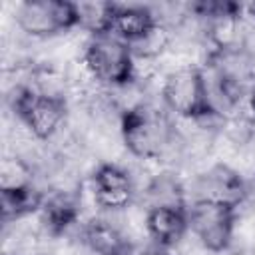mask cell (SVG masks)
<instances>
[{
	"label": "cell",
	"mask_w": 255,
	"mask_h": 255,
	"mask_svg": "<svg viewBox=\"0 0 255 255\" xmlns=\"http://www.w3.org/2000/svg\"><path fill=\"white\" fill-rule=\"evenodd\" d=\"M120 131L128 153L141 161H163L175 153H181V143L175 133L173 120L167 112L139 104L122 114Z\"/></svg>",
	"instance_id": "1"
},
{
	"label": "cell",
	"mask_w": 255,
	"mask_h": 255,
	"mask_svg": "<svg viewBox=\"0 0 255 255\" xmlns=\"http://www.w3.org/2000/svg\"><path fill=\"white\" fill-rule=\"evenodd\" d=\"M82 60L102 88H122L133 82V54L116 34L90 36L84 44Z\"/></svg>",
	"instance_id": "2"
},
{
	"label": "cell",
	"mask_w": 255,
	"mask_h": 255,
	"mask_svg": "<svg viewBox=\"0 0 255 255\" xmlns=\"http://www.w3.org/2000/svg\"><path fill=\"white\" fill-rule=\"evenodd\" d=\"M12 108L16 112L18 122H22L28 131L44 143H48L66 126V98L40 94L28 84H16Z\"/></svg>",
	"instance_id": "3"
},
{
	"label": "cell",
	"mask_w": 255,
	"mask_h": 255,
	"mask_svg": "<svg viewBox=\"0 0 255 255\" xmlns=\"http://www.w3.org/2000/svg\"><path fill=\"white\" fill-rule=\"evenodd\" d=\"M161 104L175 118L183 120H205L219 118L207 98V86L201 68H179L165 74L161 82Z\"/></svg>",
	"instance_id": "4"
},
{
	"label": "cell",
	"mask_w": 255,
	"mask_h": 255,
	"mask_svg": "<svg viewBox=\"0 0 255 255\" xmlns=\"http://www.w3.org/2000/svg\"><path fill=\"white\" fill-rule=\"evenodd\" d=\"M239 219V207L213 199H197L187 207L189 233L197 243L217 255L229 249L235 237V225Z\"/></svg>",
	"instance_id": "5"
},
{
	"label": "cell",
	"mask_w": 255,
	"mask_h": 255,
	"mask_svg": "<svg viewBox=\"0 0 255 255\" xmlns=\"http://www.w3.org/2000/svg\"><path fill=\"white\" fill-rule=\"evenodd\" d=\"M16 26L38 40L78 28V6L68 0H28L16 6Z\"/></svg>",
	"instance_id": "6"
},
{
	"label": "cell",
	"mask_w": 255,
	"mask_h": 255,
	"mask_svg": "<svg viewBox=\"0 0 255 255\" xmlns=\"http://www.w3.org/2000/svg\"><path fill=\"white\" fill-rule=\"evenodd\" d=\"M90 185L94 201L102 211H122L135 199L133 177L120 163H98Z\"/></svg>",
	"instance_id": "7"
},
{
	"label": "cell",
	"mask_w": 255,
	"mask_h": 255,
	"mask_svg": "<svg viewBox=\"0 0 255 255\" xmlns=\"http://www.w3.org/2000/svg\"><path fill=\"white\" fill-rule=\"evenodd\" d=\"M147 233L149 239L163 249L175 247L189 233L187 207L159 205L147 209Z\"/></svg>",
	"instance_id": "8"
},
{
	"label": "cell",
	"mask_w": 255,
	"mask_h": 255,
	"mask_svg": "<svg viewBox=\"0 0 255 255\" xmlns=\"http://www.w3.org/2000/svg\"><path fill=\"white\" fill-rule=\"evenodd\" d=\"M80 237H82L84 247L92 255H124V251L129 247L118 223H114L108 217H98V215L90 217L82 225Z\"/></svg>",
	"instance_id": "9"
},
{
	"label": "cell",
	"mask_w": 255,
	"mask_h": 255,
	"mask_svg": "<svg viewBox=\"0 0 255 255\" xmlns=\"http://www.w3.org/2000/svg\"><path fill=\"white\" fill-rule=\"evenodd\" d=\"M155 24V12L147 6H118L110 34H116L126 44H131L147 34Z\"/></svg>",
	"instance_id": "10"
},
{
	"label": "cell",
	"mask_w": 255,
	"mask_h": 255,
	"mask_svg": "<svg viewBox=\"0 0 255 255\" xmlns=\"http://www.w3.org/2000/svg\"><path fill=\"white\" fill-rule=\"evenodd\" d=\"M0 207H2V219L4 223L10 221H20L26 215H32L34 211H40L44 203V193L32 185L26 189H16V191H0Z\"/></svg>",
	"instance_id": "11"
},
{
	"label": "cell",
	"mask_w": 255,
	"mask_h": 255,
	"mask_svg": "<svg viewBox=\"0 0 255 255\" xmlns=\"http://www.w3.org/2000/svg\"><path fill=\"white\" fill-rule=\"evenodd\" d=\"M78 6V26L90 36L110 34L114 26V16L118 4L114 2H76Z\"/></svg>",
	"instance_id": "12"
},
{
	"label": "cell",
	"mask_w": 255,
	"mask_h": 255,
	"mask_svg": "<svg viewBox=\"0 0 255 255\" xmlns=\"http://www.w3.org/2000/svg\"><path fill=\"white\" fill-rule=\"evenodd\" d=\"M36 167L20 155H6L0 163V191H16L34 185Z\"/></svg>",
	"instance_id": "13"
},
{
	"label": "cell",
	"mask_w": 255,
	"mask_h": 255,
	"mask_svg": "<svg viewBox=\"0 0 255 255\" xmlns=\"http://www.w3.org/2000/svg\"><path fill=\"white\" fill-rule=\"evenodd\" d=\"M139 255H171L167 249H163V247H151V249H145V251H141Z\"/></svg>",
	"instance_id": "14"
},
{
	"label": "cell",
	"mask_w": 255,
	"mask_h": 255,
	"mask_svg": "<svg viewBox=\"0 0 255 255\" xmlns=\"http://www.w3.org/2000/svg\"><path fill=\"white\" fill-rule=\"evenodd\" d=\"M247 106H249V110H251V114H253V118H255V86H253V88H251V92H249Z\"/></svg>",
	"instance_id": "15"
},
{
	"label": "cell",
	"mask_w": 255,
	"mask_h": 255,
	"mask_svg": "<svg viewBox=\"0 0 255 255\" xmlns=\"http://www.w3.org/2000/svg\"><path fill=\"white\" fill-rule=\"evenodd\" d=\"M4 255H10V253H4Z\"/></svg>",
	"instance_id": "16"
}]
</instances>
